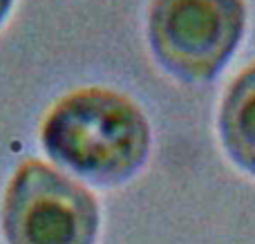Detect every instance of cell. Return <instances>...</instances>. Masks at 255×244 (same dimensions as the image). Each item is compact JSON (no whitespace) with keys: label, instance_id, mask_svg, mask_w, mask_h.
I'll return each mask as SVG.
<instances>
[{"label":"cell","instance_id":"6da1fadb","mask_svg":"<svg viewBox=\"0 0 255 244\" xmlns=\"http://www.w3.org/2000/svg\"><path fill=\"white\" fill-rule=\"evenodd\" d=\"M47 155L99 186L130 179L150 152L143 112L117 92L83 90L63 99L43 125Z\"/></svg>","mask_w":255,"mask_h":244},{"label":"cell","instance_id":"7a4b0ae2","mask_svg":"<svg viewBox=\"0 0 255 244\" xmlns=\"http://www.w3.org/2000/svg\"><path fill=\"white\" fill-rule=\"evenodd\" d=\"M244 22V0H154L148 38L163 70L186 83H204L231 61Z\"/></svg>","mask_w":255,"mask_h":244},{"label":"cell","instance_id":"3957f363","mask_svg":"<svg viewBox=\"0 0 255 244\" xmlns=\"http://www.w3.org/2000/svg\"><path fill=\"white\" fill-rule=\"evenodd\" d=\"M7 244H94L99 206L83 186L45 164H25L2 206Z\"/></svg>","mask_w":255,"mask_h":244},{"label":"cell","instance_id":"277c9868","mask_svg":"<svg viewBox=\"0 0 255 244\" xmlns=\"http://www.w3.org/2000/svg\"><path fill=\"white\" fill-rule=\"evenodd\" d=\"M220 137L231 159L255 175V65L226 92L220 108Z\"/></svg>","mask_w":255,"mask_h":244},{"label":"cell","instance_id":"5b68a950","mask_svg":"<svg viewBox=\"0 0 255 244\" xmlns=\"http://www.w3.org/2000/svg\"><path fill=\"white\" fill-rule=\"evenodd\" d=\"M11 2H13V0H0V22H2L4 16L9 13V9H11Z\"/></svg>","mask_w":255,"mask_h":244}]
</instances>
